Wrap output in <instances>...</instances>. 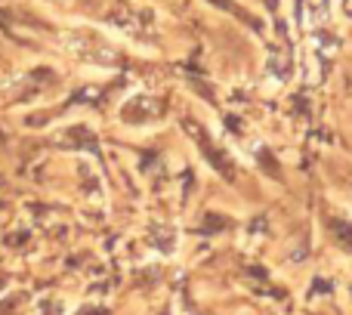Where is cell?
I'll list each match as a JSON object with an SVG mask.
<instances>
[{
	"label": "cell",
	"instance_id": "1",
	"mask_svg": "<svg viewBox=\"0 0 352 315\" xmlns=\"http://www.w3.org/2000/svg\"><path fill=\"white\" fill-rule=\"evenodd\" d=\"M331 226H334V235L340 238V241H343V244H346V248L352 250V226H349V223H337V219H334V223H331Z\"/></svg>",
	"mask_w": 352,
	"mask_h": 315
},
{
	"label": "cell",
	"instance_id": "2",
	"mask_svg": "<svg viewBox=\"0 0 352 315\" xmlns=\"http://www.w3.org/2000/svg\"><path fill=\"white\" fill-rule=\"evenodd\" d=\"M217 3H219V6H226V10H229V6H232V0H217Z\"/></svg>",
	"mask_w": 352,
	"mask_h": 315
}]
</instances>
